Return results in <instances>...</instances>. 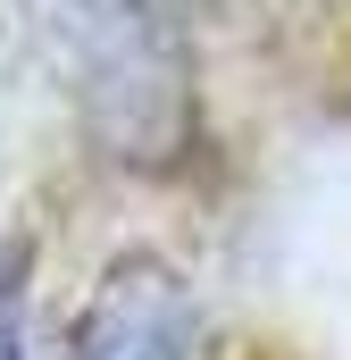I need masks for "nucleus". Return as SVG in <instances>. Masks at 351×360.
<instances>
[{"mask_svg":"<svg viewBox=\"0 0 351 360\" xmlns=\"http://www.w3.org/2000/svg\"><path fill=\"white\" fill-rule=\"evenodd\" d=\"M0 360H25V310H17V276H0Z\"/></svg>","mask_w":351,"mask_h":360,"instance_id":"obj_2","label":"nucleus"},{"mask_svg":"<svg viewBox=\"0 0 351 360\" xmlns=\"http://www.w3.org/2000/svg\"><path fill=\"white\" fill-rule=\"evenodd\" d=\"M192 352V310L168 269H126L84 319L76 360H184Z\"/></svg>","mask_w":351,"mask_h":360,"instance_id":"obj_1","label":"nucleus"}]
</instances>
